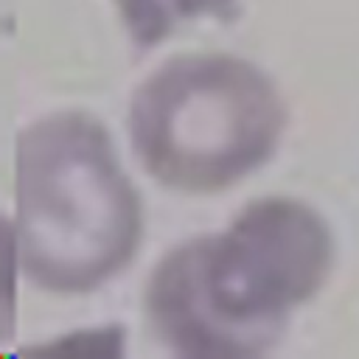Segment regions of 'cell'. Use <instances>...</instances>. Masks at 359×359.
<instances>
[{
  "instance_id": "obj_1",
  "label": "cell",
  "mask_w": 359,
  "mask_h": 359,
  "mask_svg": "<svg viewBox=\"0 0 359 359\" xmlns=\"http://www.w3.org/2000/svg\"><path fill=\"white\" fill-rule=\"evenodd\" d=\"M331 266L325 219L300 199L261 196L224 230L188 238L160 258L143 294L146 320L185 359L264 356Z\"/></svg>"
},
{
  "instance_id": "obj_2",
  "label": "cell",
  "mask_w": 359,
  "mask_h": 359,
  "mask_svg": "<svg viewBox=\"0 0 359 359\" xmlns=\"http://www.w3.org/2000/svg\"><path fill=\"white\" fill-rule=\"evenodd\" d=\"M11 224L17 269L53 294L93 292L132 264L143 205L98 118L53 112L17 135Z\"/></svg>"
},
{
  "instance_id": "obj_3",
  "label": "cell",
  "mask_w": 359,
  "mask_h": 359,
  "mask_svg": "<svg viewBox=\"0 0 359 359\" xmlns=\"http://www.w3.org/2000/svg\"><path fill=\"white\" fill-rule=\"evenodd\" d=\"M286 129L275 81L227 53L163 62L132 95L129 135L140 165L165 188L216 194L261 168Z\"/></svg>"
},
{
  "instance_id": "obj_4",
  "label": "cell",
  "mask_w": 359,
  "mask_h": 359,
  "mask_svg": "<svg viewBox=\"0 0 359 359\" xmlns=\"http://www.w3.org/2000/svg\"><path fill=\"white\" fill-rule=\"evenodd\" d=\"M115 6L137 50L154 48L196 17H213L219 22H236L241 17L238 0H115Z\"/></svg>"
}]
</instances>
